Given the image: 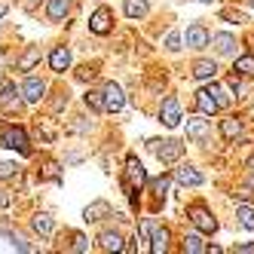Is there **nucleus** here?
<instances>
[{
  "label": "nucleus",
  "instance_id": "37998d69",
  "mask_svg": "<svg viewBox=\"0 0 254 254\" xmlns=\"http://www.w3.org/2000/svg\"><path fill=\"white\" fill-rule=\"evenodd\" d=\"M248 3H251V6H254V0H248Z\"/></svg>",
  "mask_w": 254,
  "mask_h": 254
},
{
  "label": "nucleus",
  "instance_id": "e433bc0d",
  "mask_svg": "<svg viewBox=\"0 0 254 254\" xmlns=\"http://www.w3.org/2000/svg\"><path fill=\"white\" fill-rule=\"evenodd\" d=\"M239 254H254V242H245V245H236Z\"/></svg>",
  "mask_w": 254,
  "mask_h": 254
},
{
  "label": "nucleus",
  "instance_id": "a878e982",
  "mask_svg": "<svg viewBox=\"0 0 254 254\" xmlns=\"http://www.w3.org/2000/svg\"><path fill=\"white\" fill-rule=\"evenodd\" d=\"M236 217H239V227L254 230V208L251 205H239V208H236Z\"/></svg>",
  "mask_w": 254,
  "mask_h": 254
},
{
  "label": "nucleus",
  "instance_id": "5701e85b",
  "mask_svg": "<svg viewBox=\"0 0 254 254\" xmlns=\"http://www.w3.org/2000/svg\"><path fill=\"white\" fill-rule=\"evenodd\" d=\"M31 227H34V233H40L43 239H46V236H52V217L43 211V214H37V217L31 221Z\"/></svg>",
  "mask_w": 254,
  "mask_h": 254
},
{
  "label": "nucleus",
  "instance_id": "2f4dec72",
  "mask_svg": "<svg viewBox=\"0 0 254 254\" xmlns=\"http://www.w3.org/2000/svg\"><path fill=\"white\" fill-rule=\"evenodd\" d=\"M70 251H89V242H86V236H83V233L74 236V245H70Z\"/></svg>",
  "mask_w": 254,
  "mask_h": 254
},
{
  "label": "nucleus",
  "instance_id": "f257e3e1",
  "mask_svg": "<svg viewBox=\"0 0 254 254\" xmlns=\"http://www.w3.org/2000/svg\"><path fill=\"white\" fill-rule=\"evenodd\" d=\"M144 184H147V172H144V166H141V162H138L135 156H129V159H126V178H123V190L129 193V199H132V202L138 199L135 193H138Z\"/></svg>",
  "mask_w": 254,
  "mask_h": 254
},
{
  "label": "nucleus",
  "instance_id": "393cba45",
  "mask_svg": "<svg viewBox=\"0 0 254 254\" xmlns=\"http://www.w3.org/2000/svg\"><path fill=\"white\" fill-rule=\"evenodd\" d=\"M233 70H236V74H242V77H254V56H242V59H236Z\"/></svg>",
  "mask_w": 254,
  "mask_h": 254
},
{
  "label": "nucleus",
  "instance_id": "cd10ccee",
  "mask_svg": "<svg viewBox=\"0 0 254 254\" xmlns=\"http://www.w3.org/2000/svg\"><path fill=\"white\" fill-rule=\"evenodd\" d=\"M166 49H172V52L181 49V34H178V31H169V34H166Z\"/></svg>",
  "mask_w": 254,
  "mask_h": 254
},
{
  "label": "nucleus",
  "instance_id": "7c9ffc66",
  "mask_svg": "<svg viewBox=\"0 0 254 254\" xmlns=\"http://www.w3.org/2000/svg\"><path fill=\"white\" fill-rule=\"evenodd\" d=\"M224 19H230V22H236V25H242V22H248V15L239 12V9H227V12H224Z\"/></svg>",
  "mask_w": 254,
  "mask_h": 254
},
{
  "label": "nucleus",
  "instance_id": "f704fd0d",
  "mask_svg": "<svg viewBox=\"0 0 254 254\" xmlns=\"http://www.w3.org/2000/svg\"><path fill=\"white\" fill-rule=\"evenodd\" d=\"M64 104H67V95H59L56 101H52V111H56V114H59V111H62V107H64Z\"/></svg>",
  "mask_w": 254,
  "mask_h": 254
},
{
  "label": "nucleus",
  "instance_id": "dca6fc26",
  "mask_svg": "<svg viewBox=\"0 0 254 254\" xmlns=\"http://www.w3.org/2000/svg\"><path fill=\"white\" fill-rule=\"evenodd\" d=\"M211 46H214L217 56H233V52H236V37H233V34H214Z\"/></svg>",
  "mask_w": 254,
  "mask_h": 254
},
{
  "label": "nucleus",
  "instance_id": "6e6552de",
  "mask_svg": "<svg viewBox=\"0 0 254 254\" xmlns=\"http://www.w3.org/2000/svg\"><path fill=\"white\" fill-rule=\"evenodd\" d=\"M159 120L169 126V129H175V126L181 123V104H178V98H166L162 101V107H159Z\"/></svg>",
  "mask_w": 254,
  "mask_h": 254
},
{
  "label": "nucleus",
  "instance_id": "c756f323",
  "mask_svg": "<svg viewBox=\"0 0 254 254\" xmlns=\"http://www.w3.org/2000/svg\"><path fill=\"white\" fill-rule=\"evenodd\" d=\"M15 172H19V166H15V162H0V181H6V178H12Z\"/></svg>",
  "mask_w": 254,
  "mask_h": 254
},
{
  "label": "nucleus",
  "instance_id": "72a5a7b5",
  "mask_svg": "<svg viewBox=\"0 0 254 254\" xmlns=\"http://www.w3.org/2000/svg\"><path fill=\"white\" fill-rule=\"evenodd\" d=\"M9 242H12V248H19V251H31V245H28V242L22 239V236H12Z\"/></svg>",
  "mask_w": 254,
  "mask_h": 254
},
{
  "label": "nucleus",
  "instance_id": "c9c22d12",
  "mask_svg": "<svg viewBox=\"0 0 254 254\" xmlns=\"http://www.w3.org/2000/svg\"><path fill=\"white\" fill-rule=\"evenodd\" d=\"M9 202H12V196L6 190H0V208H9Z\"/></svg>",
  "mask_w": 254,
  "mask_h": 254
},
{
  "label": "nucleus",
  "instance_id": "2eb2a0df",
  "mask_svg": "<svg viewBox=\"0 0 254 254\" xmlns=\"http://www.w3.org/2000/svg\"><path fill=\"white\" fill-rule=\"evenodd\" d=\"M98 248H101V251H123L126 245H123V236H120L117 230H104V233L98 236Z\"/></svg>",
  "mask_w": 254,
  "mask_h": 254
},
{
  "label": "nucleus",
  "instance_id": "58836bf2",
  "mask_svg": "<svg viewBox=\"0 0 254 254\" xmlns=\"http://www.w3.org/2000/svg\"><path fill=\"white\" fill-rule=\"evenodd\" d=\"M236 196H239L242 202H251V199H254V190H242V193H236Z\"/></svg>",
  "mask_w": 254,
  "mask_h": 254
},
{
  "label": "nucleus",
  "instance_id": "473e14b6",
  "mask_svg": "<svg viewBox=\"0 0 254 254\" xmlns=\"http://www.w3.org/2000/svg\"><path fill=\"white\" fill-rule=\"evenodd\" d=\"M227 86L233 89V92H236V95H242V80H239V77H236V74H233V77L227 80Z\"/></svg>",
  "mask_w": 254,
  "mask_h": 254
},
{
  "label": "nucleus",
  "instance_id": "9b49d317",
  "mask_svg": "<svg viewBox=\"0 0 254 254\" xmlns=\"http://www.w3.org/2000/svg\"><path fill=\"white\" fill-rule=\"evenodd\" d=\"M175 181L181 187H199L202 184V172L193 166H181V169H175Z\"/></svg>",
  "mask_w": 254,
  "mask_h": 254
},
{
  "label": "nucleus",
  "instance_id": "79ce46f5",
  "mask_svg": "<svg viewBox=\"0 0 254 254\" xmlns=\"http://www.w3.org/2000/svg\"><path fill=\"white\" fill-rule=\"evenodd\" d=\"M202 3H214V0H202Z\"/></svg>",
  "mask_w": 254,
  "mask_h": 254
},
{
  "label": "nucleus",
  "instance_id": "4be33fe9",
  "mask_svg": "<svg viewBox=\"0 0 254 254\" xmlns=\"http://www.w3.org/2000/svg\"><path fill=\"white\" fill-rule=\"evenodd\" d=\"M37 62H40V46H31V49L25 52V56H22L19 62H15V67H19V70H31Z\"/></svg>",
  "mask_w": 254,
  "mask_h": 254
},
{
  "label": "nucleus",
  "instance_id": "4c0bfd02",
  "mask_svg": "<svg viewBox=\"0 0 254 254\" xmlns=\"http://www.w3.org/2000/svg\"><path fill=\"white\" fill-rule=\"evenodd\" d=\"M138 236H141V242L150 236V221H144V224H141V233H138Z\"/></svg>",
  "mask_w": 254,
  "mask_h": 254
},
{
  "label": "nucleus",
  "instance_id": "a19ab883",
  "mask_svg": "<svg viewBox=\"0 0 254 254\" xmlns=\"http://www.w3.org/2000/svg\"><path fill=\"white\" fill-rule=\"evenodd\" d=\"M3 12H6V6H0V19H3Z\"/></svg>",
  "mask_w": 254,
  "mask_h": 254
},
{
  "label": "nucleus",
  "instance_id": "39448f33",
  "mask_svg": "<svg viewBox=\"0 0 254 254\" xmlns=\"http://www.w3.org/2000/svg\"><path fill=\"white\" fill-rule=\"evenodd\" d=\"M196 107H199V114L211 117V114L221 111V98H217V92H214L211 86H205V89H199V92H196Z\"/></svg>",
  "mask_w": 254,
  "mask_h": 254
},
{
  "label": "nucleus",
  "instance_id": "b1692460",
  "mask_svg": "<svg viewBox=\"0 0 254 254\" xmlns=\"http://www.w3.org/2000/svg\"><path fill=\"white\" fill-rule=\"evenodd\" d=\"M150 251L153 254H162V251H169V230L162 227V230H156L153 233V242H150Z\"/></svg>",
  "mask_w": 254,
  "mask_h": 254
},
{
  "label": "nucleus",
  "instance_id": "0eeeda50",
  "mask_svg": "<svg viewBox=\"0 0 254 254\" xmlns=\"http://www.w3.org/2000/svg\"><path fill=\"white\" fill-rule=\"evenodd\" d=\"M19 92L25 95V101L37 104V101H43V98H46V83H43V80H37V77H28V80L22 83Z\"/></svg>",
  "mask_w": 254,
  "mask_h": 254
},
{
  "label": "nucleus",
  "instance_id": "f03ea898",
  "mask_svg": "<svg viewBox=\"0 0 254 254\" xmlns=\"http://www.w3.org/2000/svg\"><path fill=\"white\" fill-rule=\"evenodd\" d=\"M0 144L9 150H19L25 156H31V144H28V135L19 126H0Z\"/></svg>",
  "mask_w": 254,
  "mask_h": 254
},
{
  "label": "nucleus",
  "instance_id": "bb28decb",
  "mask_svg": "<svg viewBox=\"0 0 254 254\" xmlns=\"http://www.w3.org/2000/svg\"><path fill=\"white\" fill-rule=\"evenodd\" d=\"M86 104L92 107L95 114H101V111H107L104 107V92H86Z\"/></svg>",
  "mask_w": 254,
  "mask_h": 254
},
{
  "label": "nucleus",
  "instance_id": "20e7f679",
  "mask_svg": "<svg viewBox=\"0 0 254 254\" xmlns=\"http://www.w3.org/2000/svg\"><path fill=\"white\" fill-rule=\"evenodd\" d=\"M187 217L193 221V227H196L199 233H214V230H217V221L208 214V208H205V205H190Z\"/></svg>",
  "mask_w": 254,
  "mask_h": 254
},
{
  "label": "nucleus",
  "instance_id": "1a4fd4ad",
  "mask_svg": "<svg viewBox=\"0 0 254 254\" xmlns=\"http://www.w3.org/2000/svg\"><path fill=\"white\" fill-rule=\"evenodd\" d=\"M208 135H211V129H208V123H205L202 117H190V120H187V138H190V141L202 144V141H208Z\"/></svg>",
  "mask_w": 254,
  "mask_h": 254
},
{
  "label": "nucleus",
  "instance_id": "f8f14e48",
  "mask_svg": "<svg viewBox=\"0 0 254 254\" xmlns=\"http://www.w3.org/2000/svg\"><path fill=\"white\" fill-rule=\"evenodd\" d=\"M49 67L56 70V74H64V70L70 67V49L67 46H56L49 52Z\"/></svg>",
  "mask_w": 254,
  "mask_h": 254
},
{
  "label": "nucleus",
  "instance_id": "ddd939ff",
  "mask_svg": "<svg viewBox=\"0 0 254 254\" xmlns=\"http://www.w3.org/2000/svg\"><path fill=\"white\" fill-rule=\"evenodd\" d=\"M208 40H211V37H208L205 25L196 22V25L187 28V46H190V49H202V46H208Z\"/></svg>",
  "mask_w": 254,
  "mask_h": 254
},
{
  "label": "nucleus",
  "instance_id": "412c9836",
  "mask_svg": "<svg viewBox=\"0 0 254 254\" xmlns=\"http://www.w3.org/2000/svg\"><path fill=\"white\" fill-rule=\"evenodd\" d=\"M147 0H126L123 3V12L129 15V19H141V15H147Z\"/></svg>",
  "mask_w": 254,
  "mask_h": 254
},
{
  "label": "nucleus",
  "instance_id": "6ab92c4d",
  "mask_svg": "<svg viewBox=\"0 0 254 254\" xmlns=\"http://www.w3.org/2000/svg\"><path fill=\"white\" fill-rule=\"evenodd\" d=\"M221 135H224L227 141H236V138L242 135V120H239V117L224 120V123H221Z\"/></svg>",
  "mask_w": 254,
  "mask_h": 254
},
{
  "label": "nucleus",
  "instance_id": "ea45409f",
  "mask_svg": "<svg viewBox=\"0 0 254 254\" xmlns=\"http://www.w3.org/2000/svg\"><path fill=\"white\" fill-rule=\"evenodd\" d=\"M248 169H251V172H254V153H251V159H248Z\"/></svg>",
  "mask_w": 254,
  "mask_h": 254
},
{
  "label": "nucleus",
  "instance_id": "a211bd4d",
  "mask_svg": "<svg viewBox=\"0 0 254 254\" xmlns=\"http://www.w3.org/2000/svg\"><path fill=\"white\" fill-rule=\"evenodd\" d=\"M70 3H74V0H49V6H46V15L52 22H62L64 15L70 12Z\"/></svg>",
  "mask_w": 254,
  "mask_h": 254
},
{
  "label": "nucleus",
  "instance_id": "f3484780",
  "mask_svg": "<svg viewBox=\"0 0 254 254\" xmlns=\"http://www.w3.org/2000/svg\"><path fill=\"white\" fill-rule=\"evenodd\" d=\"M193 77H196V80H214V77H217V64H214L211 59H199V62L193 64Z\"/></svg>",
  "mask_w": 254,
  "mask_h": 254
},
{
  "label": "nucleus",
  "instance_id": "c85d7f7f",
  "mask_svg": "<svg viewBox=\"0 0 254 254\" xmlns=\"http://www.w3.org/2000/svg\"><path fill=\"white\" fill-rule=\"evenodd\" d=\"M169 184H172V178H166V175H162V178H156V181H153V193H159V196H166Z\"/></svg>",
  "mask_w": 254,
  "mask_h": 254
},
{
  "label": "nucleus",
  "instance_id": "7ed1b4c3",
  "mask_svg": "<svg viewBox=\"0 0 254 254\" xmlns=\"http://www.w3.org/2000/svg\"><path fill=\"white\" fill-rule=\"evenodd\" d=\"M150 150L156 153L159 162H178L184 156V144L178 138H166V141H150Z\"/></svg>",
  "mask_w": 254,
  "mask_h": 254
},
{
  "label": "nucleus",
  "instance_id": "423d86ee",
  "mask_svg": "<svg viewBox=\"0 0 254 254\" xmlns=\"http://www.w3.org/2000/svg\"><path fill=\"white\" fill-rule=\"evenodd\" d=\"M111 28H114V12L107 6H98L92 15H89V31L92 34H107Z\"/></svg>",
  "mask_w": 254,
  "mask_h": 254
},
{
  "label": "nucleus",
  "instance_id": "9d476101",
  "mask_svg": "<svg viewBox=\"0 0 254 254\" xmlns=\"http://www.w3.org/2000/svg\"><path fill=\"white\" fill-rule=\"evenodd\" d=\"M101 92H104V107H107V111H111V114L123 111V104H126V98H123V89H120L117 83H107V86L101 89Z\"/></svg>",
  "mask_w": 254,
  "mask_h": 254
},
{
  "label": "nucleus",
  "instance_id": "aec40b11",
  "mask_svg": "<svg viewBox=\"0 0 254 254\" xmlns=\"http://www.w3.org/2000/svg\"><path fill=\"white\" fill-rule=\"evenodd\" d=\"M184 251L187 254H202V251H208V245H205V239L199 233H187L184 236Z\"/></svg>",
  "mask_w": 254,
  "mask_h": 254
},
{
  "label": "nucleus",
  "instance_id": "4468645a",
  "mask_svg": "<svg viewBox=\"0 0 254 254\" xmlns=\"http://www.w3.org/2000/svg\"><path fill=\"white\" fill-rule=\"evenodd\" d=\"M83 217L89 224H95V221H104V217H111V202H104V199H95L92 205H86Z\"/></svg>",
  "mask_w": 254,
  "mask_h": 254
}]
</instances>
